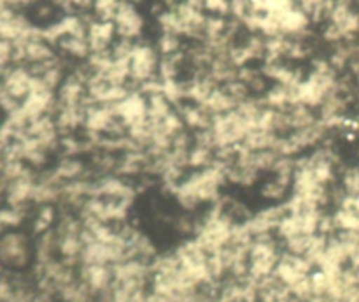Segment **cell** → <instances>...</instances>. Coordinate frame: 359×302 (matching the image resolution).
Returning <instances> with one entry per match:
<instances>
[{
	"label": "cell",
	"mask_w": 359,
	"mask_h": 302,
	"mask_svg": "<svg viewBox=\"0 0 359 302\" xmlns=\"http://www.w3.org/2000/svg\"><path fill=\"white\" fill-rule=\"evenodd\" d=\"M214 302H217V301H214Z\"/></svg>",
	"instance_id": "cell-17"
},
{
	"label": "cell",
	"mask_w": 359,
	"mask_h": 302,
	"mask_svg": "<svg viewBox=\"0 0 359 302\" xmlns=\"http://www.w3.org/2000/svg\"><path fill=\"white\" fill-rule=\"evenodd\" d=\"M77 274L93 297H104L114 283V267L105 263H79Z\"/></svg>",
	"instance_id": "cell-7"
},
{
	"label": "cell",
	"mask_w": 359,
	"mask_h": 302,
	"mask_svg": "<svg viewBox=\"0 0 359 302\" xmlns=\"http://www.w3.org/2000/svg\"><path fill=\"white\" fill-rule=\"evenodd\" d=\"M116 111H118L119 119L125 123L126 130L133 132V130L140 129L149 119V107H147V95L144 91H130L123 100L116 104Z\"/></svg>",
	"instance_id": "cell-5"
},
{
	"label": "cell",
	"mask_w": 359,
	"mask_h": 302,
	"mask_svg": "<svg viewBox=\"0 0 359 302\" xmlns=\"http://www.w3.org/2000/svg\"><path fill=\"white\" fill-rule=\"evenodd\" d=\"M60 218V209L58 206L55 204H44V206H35V209L32 211L30 216V234L34 235H41L44 232L51 230L55 228L56 221Z\"/></svg>",
	"instance_id": "cell-12"
},
{
	"label": "cell",
	"mask_w": 359,
	"mask_h": 302,
	"mask_svg": "<svg viewBox=\"0 0 359 302\" xmlns=\"http://www.w3.org/2000/svg\"><path fill=\"white\" fill-rule=\"evenodd\" d=\"M112 37V27L109 23H98L95 25L93 28L90 30V48L93 51L102 53L105 48H107L109 41Z\"/></svg>",
	"instance_id": "cell-15"
},
{
	"label": "cell",
	"mask_w": 359,
	"mask_h": 302,
	"mask_svg": "<svg viewBox=\"0 0 359 302\" xmlns=\"http://www.w3.org/2000/svg\"><path fill=\"white\" fill-rule=\"evenodd\" d=\"M179 112L182 116V122H184L186 129L189 132H202L207 130L212 123V114L203 107L202 104H193V102H184V104L179 105Z\"/></svg>",
	"instance_id": "cell-11"
},
{
	"label": "cell",
	"mask_w": 359,
	"mask_h": 302,
	"mask_svg": "<svg viewBox=\"0 0 359 302\" xmlns=\"http://www.w3.org/2000/svg\"><path fill=\"white\" fill-rule=\"evenodd\" d=\"M339 185L346 195H359V164L342 169Z\"/></svg>",
	"instance_id": "cell-16"
},
{
	"label": "cell",
	"mask_w": 359,
	"mask_h": 302,
	"mask_svg": "<svg viewBox=\"0 0 359 302\" xmlns=\"http://www.w3.org/2000/svg\"><path fill=\"white\" fill-rule=\"evenodd\" d=\"M116 27L118 32L125 37H133L142 28V18L139 16L137 9L130 4H123L118 11H116Z\"/></svg>",
	"instance_id": "cell-13"
},
{
	"label": "cell",
	"mask_w": 359,
	"mask_h": 302,
	"mask_svg": "<svg viewBox=\"0 0 359 302\" xmlns=\"http://www.w3.org/2000/svg\"><path fill=\"white\" fill-rule=\"evenodd\" d=\"M226 185V169L216 160L209 167L188 172L172 195L184 213L195 214L219 202Z\"/></svg>",
	"instance_id": "cell-1"
},
{
	"label": "cell",
	"mask_w": 359,
	"mask_h": 302,
	"mask_svg": "<svg viewBox=\"0 0 359 302\" xmlns=\"http://www.w3.org/2000/svg\"><path fill=\"white\" fill-rule=\"evenodd\" d=\"M340 79L337 76L335 69L328 65L316 67L307 77H304L298 84V104L309 105V107L318 111L323 105V102L339 90Z\"/></svg>",
	"instance_id": "cell-4"
},
{
	"label": "cell",
	"mask_w": 359,
	"mask_h": 302,
	"mask_svg": "<svg viewBox=\"0 0 359 302\" xmlns=\"http://www.w3.org/2000/svg\"><path fill=\"white\" fill-rule=\"evenodd\" d=\"M286 213H287L286 202L269 204V206L262 207L259 211L252 213V216L245 221V227H248L249 234L252 235V239L259 237V235L276 234L280 221H283V218L286 216Z\"/></svg>",
	"instance_id": "cell-8"
},
{
	"label": "cell",
	"mask_w": 359,
	"mask_h": 302,
	"mask_svg": "<svg viewBox=\"0 0 359 302\" xmlns=\"http://www.w3.org/2000/svg\"><path fill=\"white\" fill-rule=\"evenodd\" d=\"M30 216L32 207L6 206V204H4L2 214H0V227H2V232L23 228V225L27 223V221H30Z\"/></svg>",
	"instance_id": "cell-14"
},
{
	"label": "cell",
	"mask_w": 359,
	"mask_h": 302,
	"mask_svg": "<svg viewBox=\"0 0 359 302\" xmlns=\"http://www.w3.org/2000/svg\"><path fill=\"white\" fill-rule=\"evenodd\" d=\"M284 249L276 234L259 235L252 239L249 246V277L255 281H265L276 274Z\"/></svg>",
	"instance_id": "cell-3"
},
{
	"label": "cell",
	"mask_w": 359,
	"mask_h": 302,
	"mask_svg": "<svg viewBox=\"0 0 359 302\" xmlns=\"http://www.w3.org/2000/svg\"><path fill=\"white\" fill-rule=\"evenodd\" d=\"M0 262L6 270L27 273L35 265V237L21 228L2 232Z\"/></svg>",
	"instance_id": "cell-2"
},
{
	"label": "cell",
	"mask_w": 359,
	"mask_h": 302,
	"mask_svg": "<svg viewBox=\"0 0 359 302\" xmlns=\"http://www.w3.org/2000/svg\"><path fill=\"white\" fill-rule=\"evenodd\" d=\"M51 174L58 179L62 185L69 181H76V179L91 178L90 165L83 160L81 157H60L53 167H49Z\"/></svg>",
	"instance_id": "cell-9"
},
{
	"label": "cell",
	"mask_w": 359,
	"mask_h": 302,
	"mask_svg": "<svg viewBox=\"0 0 359 302\" xmlns=\"http://www.w3.org/2000/svg\"><path fill=\"white\" fill-rule=\"evenodd\" d=\"M130 79L135 84H140V88L144 84L151 83V81H156V74H160V67H158V56L156 51L149 46H137L132 49V55H130Z\"/></svg>",
	"instance_id": "cell-6"
},
{
	"label": "cell",
	"mask_w": 359,
	"mask_h": 302,
	"mask_svg": "<svg viewBox=\"0 0 359 302\" xmlns=\"http://www.w3.org/2000/svg\"><path fill=\"white\" fill-rule=\"evenodd\" d=\"M291 188H293V179L269 174L259 185V197L270 204L286 202L291 195Z\"/></svg>",
	"instance_id": "cell-10"
}]
</instances>
